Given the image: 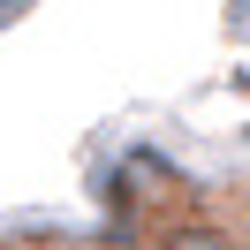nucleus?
Wrapping results in <instances>:
<instances>
[{
    "mask_svg": "<svg viewBox=\"0 0 250 250\" xmlns=\"http://www.w3.org/2000/svg\"><path fill=\"white\" fill-rule=\"evenodd\" d=\"M152 250H243V235L228 228V220H167V228L152 235Z\"/></svg>",
    "mask_w": 250,
    "mask_h": 250,
    "instance_id": "obj_1",
    "label": "nucleus"
}]
</instances>
